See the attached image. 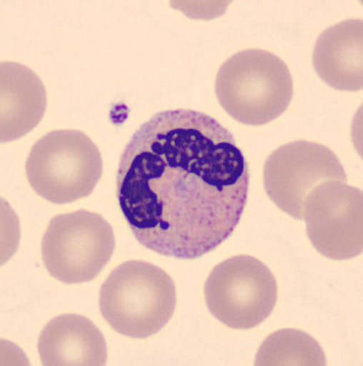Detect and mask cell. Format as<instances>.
<instances>
[{
	"instance_id": "277c9868",
	"label": "cell",
	"mask_w": 363,
	"mask_h": 366,
	"mask_svg": "<svg viewBox=\"0 0 363 366\" xmlns=\"http://www.w3.org/2000/svg\"><path fill=\"white\" fill-rule=\"evenodd\" d=\"M101 152L84 132L53 130L39 139L26 159L29 186L54 204L87 197L101 179Z\"/></svg>"
},
{
	"instance_id": "5b68a950",
	"label": "cell",
	"mask_w": 363,
	"mask_h": 366,
	"mask_svg": "<svg viewBox=\"0 0 363 366\" xmlns=\"http://www.w3.org/2000/svg\"><path fill=\"white\" fill-rule=\"evenodd\" d=\"M114 250L111 225L101 215L86 210L54 217L41 242L46 271L64 284L93 281Z\"/></svg>"
},
{
	"instance_id": "7c38bea8",
	"label": "cell",
	"mask_w": 363,
	"mask_h": 366,
	"mask_svg": "<svg viewBox=\"0 0 363 366\" xmlns=\"http://www.w3.org/2000/svg\"><path fill=\"white\" fill-rule=\"evenodd\" d=\"M257 365H325L326 358L315 339L302 331L284 329L264 340L257 351Z\"/></svg>"
},
{
	"instance_id": "6da1fadb",
	"label": "cell",
	"mask_w": 363,
	"mask_h": 366,
	"mask_svg": "<svg viewBox=\"0 0 363 366\" xmlns=\"http://www.w3.org/2000/svg\"><path fill=\"white\" fill-rule=\"evenodd\" d=\"M249 181L244 152L219 122L196 110H166L144 122L125 147L116 196L142 247L195 259L237 227Z\"/></svg>"
},
{
	"instance_id": "3957f363",
	"label": "cell",
	"mask_w": 363,
	"mask_h": 366,
	"mask_svg": "<svg viewBox=\"0 0 363 366\" xmlns=\"http://www.w3.org/2000/svg\"><path fill=\"white\" fill-rule=\"evenodd\" d=\"M216 97L223 109L240 124L264 125L289 107L294 83L287 64L266 50L240 51L220 66Z\"/></svg>"
},
{
	"instance_id": "8fae6325",
	"label": "cell",
	"mask_w": 363,
	"mask_h": 366,
	"mask_svg": "<svg viewBox=\"0 0 363 366\" xmlns=\"http://www.w3.org/2000/svg\"><path fill=\"white\" fill-rule=\"evenodd\" d=\"M363 24L347 19L326 29L313 51L316 73L330 87L359 91L363 87Z\"/></svg>"
},
{
	"instance_id": "8992f818",
	"label": "cell",
	"mask_w": 363,
	"mask_h": 366,
	"mask_svg": "<svg viewBox=\"0 0 363 366\" xmlns=\"http://www.w3.org/2000/svg\"><path fill=\"white\" fill-rule=\"evenodd\" d=\"M208 310L225 326L249 330L267 320L278 301L276 277L261 260L237 255L216 265L205 282Z\"/></svg>"
},
{
	"instance_id": "30bf717a",
	"label": "cell",
	"mask_w": 363,
	"mask_h": 366,
	"mask_svg": "<svg viewBox=\"0 0 363 366\" xmlns=\"http://www.w3.org/2000/svg\"><path fill=\"white\" fill-rule=\"evenodd\" d=\"M46 107L45 86L26 66L0 64V139H21L36 127Z\"/></svg>"
},
{
	"instance_id": "52a82bcc",
	"label": "cell",
	"mask_w": 363,
	"mask_h": 366,
	"mask_svg": "<svg viewBox=\"0 0 363 366\" xmlns=\"http://www.w3.org/2000/svg\"><path fill=\"white\" fill-rule=\"evenodd\" d=\"M328 181L347 183V173L334 152L317 142H289L272 152L264 163L267 195L295 219H303L309 194Z\"/></svg>"
},
{
	"instance_id": "ba28073f",
	"label": "cell",
	"mask_w": 363,
	"mask_h": 366,
	"mask_svg": "<svg viewBox=\"0 0 363 366\" xmlns=\"http://www.w3.org/2000/svg\"><path fill=\"white\" fill-rule=\"evenodd\" d=\"M307 235L319 254L352 259L363 250V193L340 181L324 182L307 197Z\"/></svg>"
},
{
	"instance_id": "7a4b0ae2",
	"label": "cell",
	"mask_w": 363,
	"mask_h": 366,
	"mask_svg": "<svg viewBox=\"0 0 363 366\" xmlns=\"http://www.w3.org/2000/svg\"><path fill=\"white\" fill-rule=\"evenodd\" d=\"M176 305L175 282L161 267L129 260L115 267L99 294V308L115 332L146 339L171 320Z\"/></svg>"
},
{
	"instance_id": "9c48e42d",
	"label": "cell",
	"mask_w": 363,
	"mask_h": 366,
	"mask_svg": "<svg viewBox=\"0 0 363 366\" xmlns=\"http://www.w3.org/2000/svg\"><path fill=\"white\" fill-rule=\"evenodd\" d=\"M38 351L46 366L107 363L104 336L92 321L77 314H64L49 322L39 337Z\"/></svg>"
}]
</instances>
